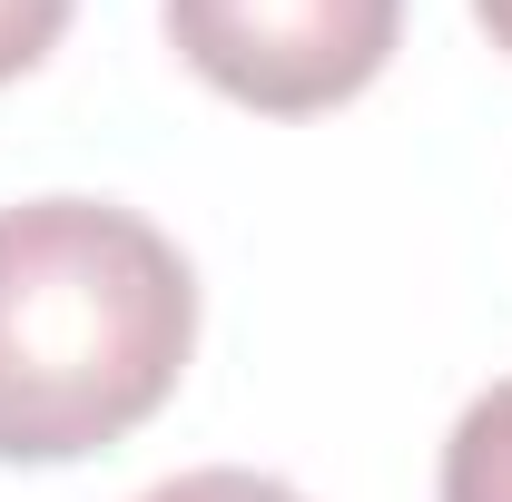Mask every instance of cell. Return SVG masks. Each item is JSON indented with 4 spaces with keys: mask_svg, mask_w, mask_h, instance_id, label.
<instances>
[{
    "mask_svg": "<svg viewBox=\"0 0 512 502\" xmlns=\"http://www.w3.org/2000/svg\"><path fill=\"white\" fill-rule=\"evenodd\" d=\"M197 276L138 207H0V463H79L128 443L188 375Z\"/></svg>",
    "mask_w": 512,
    "mask_h": 502,
    "instance_id": "6da1fadb",
    "label": "cell"
},
{
    "mask_svg": "<svg viewBox=\"0 0 512 502\" xmlns=\"http://www.w3.org/2000/svg\"><path fill=\"white\" fill-rule=\"evenodd\" d=\"M178 60L256 119H316L375 89L404 40V0H158Z\"/></svg>",
    "mask_w": 512,
    "mask_h": 502,
    "instance_id": "7a4b0ae2",
    "label": "cell"
},
{
    "mask_svg": "<svg viewBox=\"0 0 512 502\" xmlns=\"http://www.w3.org/2000/svg\"><path fill=\"white\" fill-rule=\"evenodd\" d=\"M434 502H512V384L473 394L463 424L444 434V483Z\"/></svg>",
    "mask_w": 512,
    "mask_h": 502,
    "instance_id": "3957f363",
    "label": "cell"
},
{
    "mask_svg": "<svg viewBox=\"0 0 512 502\" xmlns=\"http://www.w3.org/2000/svg\"><path fill=\"white\" fill-rule=\"evenodd\" d=\"M69 10H79V0H0V89H10L20 69H40L50 50H60Z\"/></svg>",
    "mask_w": 512,
    "mask_h": 502,
    "instance_id": "277c9868",
    "label": "cell"
},
{
    "mask_svg": "<svg viewBox=\"0 0 512 502\" xmlns=\"http://www.w3.org/2000/svg\"><path fill=\"white\" fill-rule=\"evenodd\" d=\"M138 502H306V493L276 483V473H247V463H207V473H178V483H158Z\"/></svg>",
    "mask_w": 512,
    "mask_h": 502,
    "instance_id": "5b68a950",
    "label": "cell"
},
{
    "mask_svg": "<svg viewBox=\"0 0 512 502\" xmlns=\"http://www.w3.org/2000/svg\"><path fill=\"white\" fill-rule=\"evenodd\" d=\"M473 20L493 30V50H503V60H512V0H473Z\"/></svg>",
    "mask_w": 512,
    "mask_h": 502,
    "instance_id": "8992f818",
    "label": "cell"
}]
</instances>
